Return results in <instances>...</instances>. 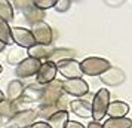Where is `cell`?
<instances>
[{
  "mask_svg": "<svg viewBox=\"0 0 132 128\" xmlns=\"http://www.w3.org/2000/svg\"><path fill=\"white\" fill-rule=\"evenodd\" d=\"M108 104H110V91L107 88L98 89L96 94L92 97L90 101V109H92V121L101 122L104 116L107 115Z\"/></svg>",
  "mask_w": 132,
  "mask_h": 128,
  "instance_id": "6da1fadb",
  "label": "cell"
},
{
  "mask_svg": "<svg viewBox=\"0 0 132 128\" xmlns=\"http://www.w3.org/2000/svg\"><path fill=\"white\" fill-rule=\"evenodd\" d=\"M111 67L110 61L101 57H88L83 61H80L82 73L86 76H101Z\"/></svg>",
  "mask_w": 132,
  "mask_h": 128,
  "instance_id": "7a4b0ae2",
  "label": "cell"
},
{
  "mask_svg": "<svg viewBox=\"0 0 132 128\" xmlns=\"http://www.w3.org/2000/svg\"><path fill=\"white\" fill-rule=\"evenodd\" d=\"M37 121V112L33 109L18 110L15 115L7 121V128H30Z\"/></svg>",
  "mask_w": 132,
  "mask_h": 128,
  "instance_id": "3957f363",
  "label": "cell"
},
{
  "mask_svg": "<svg viewBox=\"0 0 132 128\" xmlns=\"http://www.w3.org/2000/svg\"><path fill=\"white\" fill-rule=\"evenodd\" d=\"M62 82L58 79L52 80L51 84L43 86V95L40 100V106H52L56 104L62 98Z\"/></svg>",
  "mask_w": 132,
  "mask_h": 128,
  "instance_id": "277c9868",
  "label": "cell"
},
{
  "mask_svg": "<svg viewBox=\"0 0 132 128\" xmlns=\"http://www.w3.org/2000/svg\"><path fill=\"white\" fill-rule=\"evenodd\" d=\"M56 70L58 73L65 78L67 80L70 79H82V69H80V63L74 58H68V60H62L56 63Z\"/></svg>",
  "mask_w": 132,
  "mask_h": 128,
  "instance_id": "5b68a950",
  "label": "cell"
},
{
  "mask_svg": "<svg viewBox=\"0 0 132 128\" xmlns=\"http://www.w3.org/2000/svg\"><path fill=\"white\" fill-rule=\"evenodd\" d=\"M11 37H12V42L22 49H28L33 48L36 42H34V37L31 33L30 28H24V27H11Z\"/></svg>",
  "mask_w": 132,
  "mask_h": 128,
  "instance_id": "8992f818",
  "label": "cell"
},
{
  "mask_svg": "<svg viewBox=\"0 0 132 128\" xmlns=\"http://www.w3.org/2000/svg\"><path fill=\"white\" fill-rule=\"evenodd\" d=\"M30 30H31V33H33V37H34L36 45H45V46L52 45V40H54L52 27L49 24H46L45 21L37 22L36 25L31 27Z\"/></svg>",
  "mask_w": 132,
  "mask_h": 128,
  "instance_id": "52a82bcc",
  "label": "cell"
},
{
  "mask_svg": "<svg viewBox=\"0 0 132 128\" xmlns=\"http://www.w3.org/2000/svg\"><path fill=\"white\" fill-rule=\"evenodd\" d=\"M62 91L76 98H82L89 92V85L88 82L82 78V79H70L62 80Z\"/></svg>",
  "mask_w": 132,
  "mask_h": 128,
  "instance_id": "ba28073f",
  "label": "cell"
},
{
  "mask_svg": "<svg viewBox=\"0 0 132 128\" xmlns=\"http://www.w3.org/2000/svg\"><path fill=\"white\" fill-rule=\"evenodd\" d=\"M42 66V61L34 60L31 57H27L21 64H18L15 67V76L21 79H25V78H31V76H36L39 69Z\"/></svg>",
  "mask_w": 132,
  "mask_h": 128,
  "instance_id": "9c48e42d",
  "label": "cell"
},
{
  "mask_svg": "<svg viewBox=\"0 0 132 128\" xmlns=\"http://www.w3.org/2000/svg\"><path fill=\"white\" fill-rule=\"evenodd\" d=\"M56 73H58L56 64L52 63V61H45V63H42V66H40V69L36 74V84L43 86L48 85L52 80L56 79Z\"/></svg>",
  "mask_w": 132,
  "mask_h": 128,
  "instance_id": "30bf717a",
  "label": "cell"
},
{
  "mask_svg": "<svg viewBox=\"0 0 132 128\" xmlns=\"http://www.w3.org/2000/svg\"><path fill=\"white\" fill-rule=\"evenodd\" d=\"M68 107L73 113L79 118H92V109H90V103L85 101L83 98H76L68 103Z\"/></svg>",
  "mask_w": 132,
  "mask_h": 128,
  "instance_id": "8fae6325",
  "label": "cell"
},
{
  "mask_svg": "<svg viewBox=\"0 0 132 128\" xmlns=\"http://www.w3.org/2000/svg\"><path fill=\"white\" fill-rule=\"evenodd\" d=\"M125 80V73L116 67H110L104 74H101V82L107 86H116L120 85Z\"/></svg>",
  "mask_w": 132,
  "mask_h": 128,
  "instance_id": "7c38bea8",
  "label": "cell"
},
{
  "mask_svg": "<svg viewBox=\"0 0 132 128\" xmlns=\"http://www.w3.org/2000/svg\"><path fill=\"white\" fill-rule=\"evenodd\" d=\"M24 89H25V86H24V84H22L21 80L13 79V80H11V82L7 84L5 97H6V100H9V101H16L18 98H21L22 95H24Z\"/></svg>",
  "mask_w": 132,
  "mask_h": 128,
  "instance_id": "4fadbf2b",
  "label": "cell"
},
{
  "mask_svg": "<svg viewBox=\"0 0 132 128\" xmlns=\"http://www.w3.org/2000/svg\"><path fill=\"white\" fill-rule=\"evenodd\" d=\"M128 112H129L128 103L120 101V100H116V101H110L107 115L110 119H117V118H126V113Z\"/></svg>",
  "mask_w": 132,
  "mask_h": 128,
  "instance_id": "5bb4252c",
  "label": "cell"
},
{
  "mask_svg": "<svg viewBox=\"0 0 132 128\" xmlns=\"http://www.w3.org/2000/svg\"><path fill=\"white\" fill-rule=\"evenodd\" d=\"M54 46L52 45H49V46H45V45H34L33 48H30L28 51H27V54H28V57H31V58H34V60H46L49 61V58H51V55H52V52H54Z\"/></svg>",
  "mask_w": 132,
  "mask_h": 128,
  "instance_id": "9a60e30c",
  "label": "cell"
},
{
  "mask_svg": "<svg viewBox=\"0 0 132 128\" xmlns=\"http://www.w3.org/2000/svg\"><path fill=\"white\" fill-rule=\"evenodd\" d=\"M27 57H28L27 49H22V48H19V46H13V48H11V51L7 52L6 61L11 66H15V67H16V66L21 64Z\"/></svg>",
  "mask_w": 132,
  "mask_h": 128,
  "instance_id": "2e32d148",
  "label": "cell"
},
{
  "mask_svg": "<svg viewBox=\"0 0 132 128\" xmlns=\"http://www.w3.org/2000/svg\"><path fill=\"white\" fill-rule=\"evenodd\" d=\"M24 95L30 103H40L43 95V85L39 84H31V85L25 86L24 89Z\"/></svg>",
  "mask_w": 132,
  "mask_h": 128,
  "instance_id": "e0dca14e",
  "label": "cell"
},
{
  "mask_svg": "<svg viewBox=\"0 0 132 128\" xmlns=\"http://www.w3.org/2000/svg\"><path fill=\"white\" fill-rule=\"evenodd\" d=\"M68 121H70L68 119V112L67 110H58L56 113H54L48 119V125L51 128H65Z\"/></svg>",
  "mask_w": 132,
  "mask_h": 128,
  "instance_id": "ac0fdd59",
  "label": "cell"
},
{
  "mask_svg": "<svg viewBox=\"0 0 132 128\" xmlns=\"http://www.w3.org/2000/svg\"><path fill=\"white\" fill-rule=\"evenodd\" d=\"M18 110H16V104L15 101H9V100H3L2 103H0V119H3V121H7L12 118L15 113H16Z\"/></svg>",
  "mask_w": 132,
  "mask_h": 128,
  "instance_id": "d6986e66",
  "label": "cell"
},
{
  "mask_svg": "<svg viewBox=\"0 0 132 128\" xmlns=\"http://www.w3.org/2000/svg\"><path fill=\"white\" fill-rule=\"evenodd\" d=\"M0 19L6 21L7 24L15 19L13 6H12V3L7 2V0H0Z\"/></svg>",
  "mask_w": 132,
  "mask_h": 128,
  "instance_id": "ffe728a7",
  "label": "cell"
},
{
  "mask_svg": "<svg viewBox=\"0 0 132 128\" xmlns=\"http://www.w3.org/2000/svg\"><path fill=\"white\" fill-rule=\"evenodd\" d=\"M25 17V19H27V22L33 27V25H36L37 22H42L43 21V18H45V12L43 11H40V9H37L36 6H33V7H30L27 12H24L22 13Z\"/></svg>",
  "mask_w": 132,
  "mask_h": 128,
  "instance_id": "44dd1931",
  "label": "cell"
},
{
  "mask_svg": "<svg viewBox=\"0 0 132 128\" xmlns=\"http://www.w3.org/2000/svg\"><path fill=\"white\" fill-rule=\"evenodd\" d=\"M104 128H132V119L129 118H117V119H110L102 124Z\"/></svg>",
  "mask_w": 132,
  "mask_h": 128,
  "instance_id": "7402d4cb",
  "label": "cell"
},
{
  "mask_svg": "<svg viewBox=\"0 0 132 128\" xmlns=\"http://www.w3.org/2000/svg\"><path fill=\"white\" fill-rule=\"evenodd\" d=\"M0 42L5 46H9L13 43L12 37H11V25L3 19H0Z\"/></svg>",
  "mask_w": 132,
  "mask_h": 128,
  "instance_id": "603a6c76",
  "label": "cell"
},
{
  "mask_svg": "<svg viewBox=\"0 0 132 128\" xmlns=\"http://www.w3.org/2000/svg\"><path fill=\"white\" fill-rule=\"evenodd\" d=\"M73 52L71 49H67V48H62V49H54V52L51 55V58L49 61H52V63H58V61H62V60H68V58H73Z\"/></svg>",
  "mask_w": 132,
  "mask_h": 128,
  "instance_id": "cb8c5ba5",
  "label": "cell"
},
{
  "mask_svg": "<svg viewBox=\"0 0 132 128\" xmlns=\"http://www.w3.org/2000/svg\"><path fill=\"white\" fill-rule=\"evenodd\" d=\"M58 110H60L58 106H56V104H52V106H40L39 110H36V112H37V116H40V118H43V119L48 121L49 118L54 115V113H56Z\"/></svg>",
  "mask_w": 132,
  "mask_h": 128,
  "instance_id": "d4e9b609",
  "label": "cell"
},
{
  "mask_svg": "<svg viewBox=\"0 0 132 128\" xmlns=\"http://www.w3.org/2000/svg\"><path fill=\"white\" fill-rule=\"evenodd\" d=\"M33 5L40 9V11H46V9H51V7H55L56 5V0H33Z\"/></svg>",
  "mask_w": 132,
  "mask_h": 128,
  "instance_id": "484cf974",
  "label": "cell"
},
{
  "mask_svg": "<svg viewBox=\"0 0 132 128\" xmlns=\"http://www.w3.org/2000/svg\"><path fill=\"white\" fill-rule=\"evenodd\" d=\"M12 6L13 7H18L21 12L24 13V12H27L30 7H33L34 5H33V2H30V0H15L12 3Z\"/></svg>",
  "mask_w": 132,
  "mask_h": 128,
  "instance_id": "4316f807",
  "label": "cell"
},
{
  "mask_svg": "<svg viewBox=\"0 0 132 128\" xmlns=\"http://www.w3.org/2000/svg\"><path fill=\"white\" fill-rule=\"evenodd\" d=\"M71 5H73L71 0H56V5H55L54 9L56 11V12L64 13V12H67V11L71 7Z\"/></svg>",
  "mask_w": 132,
  "mask_h": 128,
  "instance_id": "83f0119b",
  "label": "cell"
},
{
  "mask_svg": "<svg viewBox=\"0 0 132 128\" xmlns=\"http://www.w3.org/2000/svg\"><path fill=\"white\" fill-rule=\"evenodd\" d=\"M30 128H51V127L48 125V122H45V121H36Z\"/></svg>",
  "mask_w": 132,
  "mask_h": 128,
  "instance_id": "f1b7e54d",
  "label": "cell"
},
{
  "mask_svg": "<svg viewBox=\"0 0 132 128\" xmlns=\"http://www.w3.org/2000/svg\"><path fill=\"white\" fill-rule=\"evenodd\" d=\"M65 128H86L85 125H82L80 122H76V121H68V124L65 125Z\"/></svg>",
  "mask_w": 132,
  "mask_h": 128,
  "instance_id": "f546056e",
  "label": "cell"
},
{
  "mask_svg": "<svg viewBox=\"0 0 132 128\" xmlns=\"http://www.w3.org/2000/svg\"><path fill=\"white\" fill-rule=\"evenodd\" d=\"M86 128H104L102 127L101 122H95V121H90L88 125H86Z\"/></svg>",
  "mask_w": 132,
  "mask_h": 128,
  "instance_id": "4dcf8cb0",
  "label": "cell"
},
{
  "mask_svg": "<svg viewBox=\"0 0 132 128\" xmlns=\"http://www.w3.org/2000/svg\"><path fill=\"white\" fill-rule=\"evenodd\" d=\"M105 5H113V6H122V5H123V2H111V0H108V2H105Z\"/></svg>",
  "mask_w": 132,
  "mask_h": 128,
  "instance_id": "1f68e13d",
  "label": "cell"
},
{
  "mask_svg": "<svg viewBox=\"0 0 132 128\" xmlns=\"http://www.w3.org/2000/svg\"><path fill=\"white\" fill-rule=\"evenodd\" d=\"M5 98H6V97H5V92H3L2 89H0V103H2V101H3Z\"/></svg>",
  "mask_w": 132,
  "mask_h": 128,
  "instance_id": "d6a6232c",
  "label": "cell"
},
{
  "mask_svg": "<svg viewBox=\"0 0 132 128\" xmlns=\"http://www.w3.org/2000/svg\"><path fill=\"white\" fill-rule=\"evenodd\" d=\"M5 48H6V46H5V45H3V43L0 42V54H2V52H3V51H5Z\"/></svg>",
  "mask_w": 132,
  "mask_h": 128,
  "instance_id": "836d02e7",
  "label": "cell"
},
{
  "mask_svg": "<svg viewBox=\"0 0 132 128\" xmlns=\"http://www.w3.org/2000/svg\"><path fill=\"white\" fill-rule=\"evenodd\" d=\"M2 72H3V67H2V64H0V73H2Z\"/></svg>",
  "mask_w": 132,
  "mask_h": 128,
  "instance_id": "e575fe53",
  "label": "cell"
},
{
  "mask_svg": "<svg viewBox=\"0 0 132 128\" xmlns=\"http://www.w3.org/2000/svg\"><path fill=\"white\" fill-rule=\"evenodd\" d=\"M6 128H7V127H6Z\"/></svg>",
  "mask_w": 132,
  "mask_h": 128,
  "instance_id": "d590c367",
  "label": "cell"
}]
</instances>
